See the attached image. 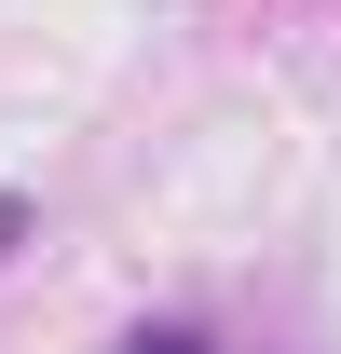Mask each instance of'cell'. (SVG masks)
Wrapping results in <instances>:
<instances>
[{
    "label": "cell",
    "instance_id": "6da1fadb",
    "mask_svg": "<svg viewBox=\"0 0 341 354\" xmlns=\"http://www.w3.org/2000/svg\"><path fill=\"white\" fill-rule=\"evenodd\" d=\"M123 354H218V341H205V327H137Z\"/></svg>",
    "mask_w": 341,
    "mask_h": 354
},
{
    "label": "cell",
    "instance_id": "7a4b0ae2",
    "mask_svg": "<svg viewBox=\"0 0 341 354\" xmlns=\"http://www.w3.org/2000/svg\"><path fill=\"white\" fill-rule=\"evenodd\" d=\"M14 232H28V191H0V259H14Z\"/></svg>",
    "mask_w": 341,
    "mask_h": 354
}]
</instances>
